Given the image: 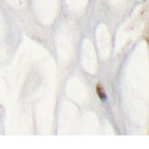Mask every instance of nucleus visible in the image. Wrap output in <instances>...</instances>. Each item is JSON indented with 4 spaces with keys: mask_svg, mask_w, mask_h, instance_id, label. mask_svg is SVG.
<instances>
[{
    "mask_svg": "<svg viewBox=\"0 0 149 149\" xmlns=\"http://www.w3.org/2000/svg\"><path fill=\"white\" fill-rule=\"evenodd\" d=\"M96 93H97V95H98V98H99L101 101H103V102L107 101V93H105L104 89L102 87V85L98 84V85L96 86Z\"/></svg>",
    "mask_w": 149,
    "mask_h": 149,
    "instance_id": "obj_1",
    "label": "nucleus"
}]
</instances>
